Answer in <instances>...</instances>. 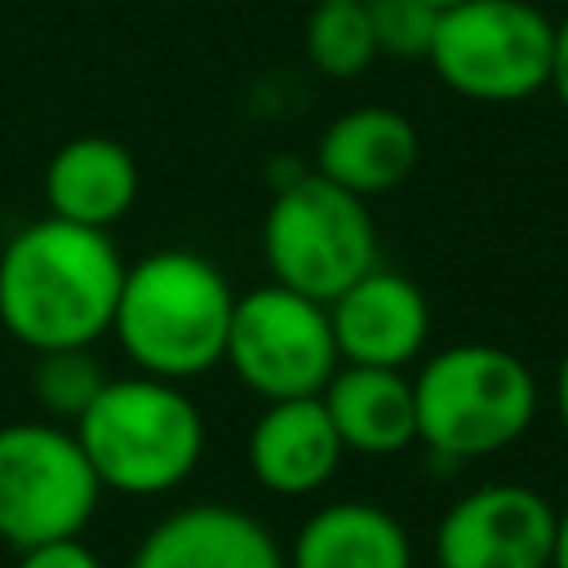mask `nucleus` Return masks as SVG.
Returning <instances> with one entry per match:
<instances>
[{"label": "nucleus", "mask_w": 568, "mask_h": 568, "mask_svg": "<svg viewBox=\"0 0 568 568\" xmlns=\"http://www.w3.org/2000/svg\"><path fill=\"white\" fill-rule=\"evenodd\" d=\"M288 568H413L404 524L373 501H328L293 537Z\"/></svg>", "instance_id": "obj_16"}, {"label": "nucleus", "mask_w": 568, "mask_h": 568, "mask_svg": "<svg viewBox=\"0 0 568 568\" xmlns=\"http://www.w3.org/2000/svg\"><path fill=\"white\" fill-rule=\"evenodd\" d=\"M235 288L195 248H160L124 266L111 337L146 377L191 382L226 359Z\"/></svg>", "instance_id": "obj_2"}, {"label": "nucleus", "mask_w": 568, "mask_h": 568, "mask_svg": "<svg viewBox=\"0 0 568 568\" xmlns=\"http://www.w3.org/2000/svg\"><path fill=\"white\" fill-rule=\"evenodd\" d=\"M555 506L528 484H479L435 528L439 568H550Z\"/></svg>", "instance_id": "obj_9"}, {"label": "nucleus", "mask_w": 568, "mask_h": 568, "mask_svg": "<svg viewBox=\"0 0 568 568\" xmlns=\"http://www.w3.org/2000/svg\"><path fill=\"white\" fill-rule=\"evenodd\" d=\"M102 386H106V373L93 359V346L44 351L31 364V395L49 413V422H75L98 399Z\"/></svg>", "instance_id": "obj_18"}, {"label": "nucleus", "mask_w": 568, "mask_h": 568, "mask_svg": "<svg viewBox=\"0 0 568 568\" xmlns=\"http://www.w3.org/2000/svg\"><path fill=\"white\" fill-rule=\"evenodd\" d=\"M13 568H102V559L80 537H58V541L18 550V564Z\"/></svg>", "instance_id": "obj_20"}, {"label": "nucleus", "mask_w": 568, "mask_h": 568, "mask_svg": "<svg viewBox=\"0 0 568 568\" xmlns=\"http://www.w3.org/2000/svg\"><path fill=\"white\" fill-rule=\"evenodd\" d=\"M306 58L328 80H359L382 53L364 0H315L302 31Z\"/></svg>", "instance_id": "obj_17"}, {"label": "nucleus", "mask_w": 568, "mask_h": 568, "mask_svg": "<svg viewBox=\"0 0 568 568\" xmlns=\"http://www.w3.org/2000/svg\"><path fill=\"white\" fill-rule=\"evenodd\" d=\"M262 262L271 284L328 306L377 266V222L368 200L333 186L315 169L280 182L262 213Z\"/></svg>", "instance_id": "obj_5"}, {"label": "nucleus", "mask_w": 568, "mask_h": 568, "mask_svg": "<svg viewBox=\"0 0 568 568\" xmlns=\"http://www.w3.org/2000/svg\"><path fill=\"white\" fill-rule=\"evenodd\" d=\"M346 448L320 404V395L306 399H271L244 439V462L248 475L275 493V497H311L320 493L337 466H342Z\"/></svg>", "instance_id": "obj_12"}, {"label": "nucleus", "mask_w": 568, "mask_h": 568, "mask_svg": "<svg viewBox=\"0 0 568 568\" xmlns=\"http://www.w3.org/2000/svg\"><path fill=\"white\" fill-rule=\"evenodd\" d=\"M164 4H173V0H164Z\"/></svg>", "instance_id": "obj_25"}, {"label": "nucleus", "mask_w": 568, "mask_h": 568, "mask_svg": "<svg viewBox=\"0 0 568 568\" xmlns=\"http://www.w3.org/2000/svg\"><path fill=\"white\" fill-rule=\"evenodd\" d=\"M102 493L160 497L186 484L204 457V413L164 377H106L98 399L71 422Z\"/></svg>", "instance_id": "obj_3"}, {"label": "nucleus", "mask_w": 568, "mask_h": 568, "mask_svg": "<svg viewBox=\"0 0 568 568\" xmlns=\"http://www.w3.org/2000/svg\"><path fill=\"white\" fill-rule=\"evenodd\" d=\"M417 444L435 457L470 462L493 457L528 435L537 422V377L532 368L493 342H453L422 359L413 373Z\"/></svg>", "instance_id": "obj_4"}, {"label": "nucleus", "mask_w": 568, "mask_h": 568, "mask_svg": "<svg viewBox=\"0 0 568 568\" xmlns=\"http://www.w3.org/2000/svg\"><path fill=\"white\" fill-rule=\"evenodd\" d=\"M120 284L111 231L44 213L0 248V328L31 355L93 346L111 333Z\"/></svg>", "instance_id": "obj_1"}, {"label": "nucleus", "mask_w": 568, "mask_h": 568, "mask_svg": "<svg viewBox=\"0 0 568 568\" xmlns=\"http://www.w3.org/2000/svg\"><path fill=\"white\" fill-rule=\"evenodd\" d=\"M102 484L75 439L58 422L0 426V541L31 550L80 537L93 519Z\"/></svg>", "instance_id": "obj_7"}, {"label": "nucleus", "mask_w": 568, "mask_h": 568, "mask_svg": "<svg viewBox=\"0 0 568 568\" xmlns=\"http://www.w3.org/2000/svg\"><path fill=\"white\" fill-rule=\"evenodd\" d=\"M129 568H288V559L257 515L195 501L151 524Z\"/></svg>", "instance_id": "obj_11"}, {"label": "nucleus", "mask_w": 568, "mask_h": 568, "mask_svg": "<svg viewBox=\"0 0 568 568\" xmlns=\"http://www.w3.org/2000/svg\"><path fill=\"white\" fill-rule=\"evenodd\" d=\"M422 133L417 124L395 106H351L333 115L315 142V173L333 186L373 200L395 186H404L417 169Z\"/></svg>", "instance_id": "obj_13"}, {"label": "nucleus", "mask_w": 568, "mask_h": 568, "mask_svg": "<svg viewBox=\"0 0 568 568\" xmlns=\"http://www.w3.org/2000/svg\"><path fill=\"white\" fill-rule=\"evenodd\" d=\"M550 568H568V506L555 510V546H550Z\"/></svg>", "instance_id": "obj_23"}, {"label": "nucleus", "mask_w": 568, "mask_h": 568, "mask_svg": "<svg viewBox=\"0 0 568 568\" xmlns=\"http://www.w3.org/2000/svg\"><path fill=\"white\" fill-rule=\"evenodd\" d=\"M555 18L532 0H466L439 13L426 67L466 102L510 106L550 89Z\"/></svg>", "instance_id": "obj_6"}, {"label": "nucleus", "mask_w": 568, "mask_h": 568, "mask_svg": "<svg viewBox=\"0 0 568 568\" xmlns=\"http://www.w3.org/2000/svg\"><path fill=\"white\" fill-rule=\"evenodd\" d=\"M142 173L124 142L106 133L67 138L44 164V204L53 217L111 231L138 204Z\"/></svg>", "instance_id": "obj_14"}, {"label": "nucleus", "mask_w": 568, "mask_h": 568, "mask_svg": "<svg viewBox=\"0 0 568 568\" xmlns=\"http://www.w3.org/2000/svg\"><path fill=\"white\" fill-rule=\"evenodd\" d=\"M555 413H559V426L568 435V346H564L559 368H555Z\"/></svg>", "instance_id": "obj_22"}, {"label": "nucleus", "mask_w": 568, "mask_h": 568, "mask_svg": "<svg viewBox=\"0 0 568 568\" xmlns=\"http://www.w3.org/2000/svg\"><path fill=\"white\" fill-rule=\"evenodd\" d=\"M328 324L342 364L408 368L430 337V302L404 271L373 266L328 302Z\"/></svg>", "instance_id": "obj_10"}, {"label": "nucleus", "mask_w": 568, "mask_h": 568, "mask_svg": "<svg viewBox=\"0 0 568 568\" xmlns=\"http://www.w3.org/2000/svg\"><path fill=\"white\" fill-rule=\"evenodd\" d=\"M364 9L373 22L377 53L426 62L430 40H435V22H439V9L430 0H364Z\"/></svg>", "instance_id": "obj_19"}, {"label": "nucleus", "mask_w": 568, "mask_h": 568, "mask_svg": "<svg viewBox=\"0 0 568 568\" xmlns=\"http://www.w3.org/2000/svg\"><path fill=\"white\" fill-rule=\"evenodd\" d=\"M550 89L559 106L568 111V13L555 22V62H550Z\"/></svg>", "instance_id": "obj_21"}, {"label": "nucleus", "mask_w": 568, "mask_h": 568, "mask_svg": "<svg viewBox=\"0 0 568 568\" xmlns=\"http://www.w3.org/2000/svg\"><path fill=\"white\" fill-rule=\"evenodd\" d=\"M222 364H231L240 386L262 404L320 395L342 364L328 306L284 284L235 293Z\"/></svg>", "instance_id": "obj_8"}, {"label": "nucleus", "mask_w": 568, "mask_h": 568, "mask_svg": "<svg viewBox=\"0 0 568 568\" xmlns=\"http://www.w3.org/2000/svg\"><path fill=\"white\" fill-rule=\"evenodd\" d=\"M320 404L346 453L395 457L408 444H417L413 377L404 368L337 364V373L320 390Z\"/></svg>", "instance_id": "obj_15"}, {"label": "nucleus", "mask_w": 568, "mask_h": 568, "mask_svg": "<svg viewBox=\"0 0 568 568\" xmlns=\"http://www.w3.org/2000/svg\"><path fill=\"white\" fill-rule=\"evenodd\" d=\"M430 4H435V9L444 13V9H453V4H466V0H430Z\"/></svg>", "instance_id": "obj_24"}]
</instances>
